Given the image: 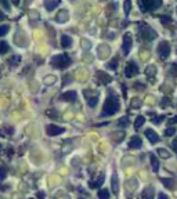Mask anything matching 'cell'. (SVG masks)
I'll use <instances>...</instances> for the list:
<instances>
[{
  "instance_id": "6da1fadb",
  "label": "cell",
  "mask_w": 177,
  "mask_h": 199,
  "mask_svg": "<svg viewBox=\"0 0 177 199\" xmlns=\"http://www.w3.org/2000/svg\"><path fill=\"white\" fill-rule=\"evenodd\" d=\"M121 108V102H119V98L116 95L111 94L107 97L104 102V107H102V112H101V116L105 117V116H111V115L116 114Z\"/></svg>"
},
{
  "instance_id": "7a4b0ae2",
  "label": "cell",
  "mask_w": 177,
  "mask_h": 199,
  "mask_svg": "<svg viewBox=\"0 0 177 199\" xmlns=\"http://www.w3.org/2000/svg\"><path fill=\"white\" fill-rule=\"evenodd\" d=\"M71 64H72V59H71V57L68 54H58V56H54L51 58L53 68H57V69H65Z\"/></svg>"
},
{
  "instance_id": "3957f363",
  "label": "cell",
  "mask_w": 177,
  "mask_h": 199,
  "mask_svg": "<svg viewBox=\"0 0 177 199\" xmlns=\"http://www.w3.org/2000/svg\"><path fill=\"white\" fill-rule=\"evenodd\" d=\"M140 35H141V39L143 40H145V42H151V40H154V39H156V30L155 29H152L151 26H148V25H145L144 22H141L140 24Z\"/></svg>"
},
{
  "instance_id": "277c9868",
  "label": "cell",
  "mask_w": 177,
  "mask_h": 199,
  "mask_svg": "<svg viewBox=\"0 0 177 199\" xmlns=\"http://www.w3.org/2000/svg\"><path fill=\"white\" fill-rule=\"evenodd\" d=\"M158 54L162 59H167L169 54H170V46L166 40H162L159 44H158Z\"/></svg>"
},
{
  "instance_id": "5b68a950",
  "label": "cell",
  "mask_w": 177,
  "mask_h": 199,
  "mask_svg": "<svg viewBox=\"0 0 177 199\" xmlns=\"http://www.w3.org/2000/svg\"><path fill=\"white\" fill-rule=\"evenodd\" d=\"M137 185H138V183H137V180H136V178H130V180L126 181V184H125L126 196H127L129 199L133 198V195H134V192H136V189H137Z\"/></svg>"
},
{
  "instance_id": "8992f818",
  "label": "cell",
  "mask_w": 177,
  "mask_h": 199,
  "mask_svg": "<svg viewBox=\"0 0 177 199\" xmlns=\"http://www.w3.org/2000/svg\"><path fill=\"white\" fill-rule=\"evenodd\" d=\"M138 4H140L143 11H154L158 7L162 6V2H158V0H155V2H140Z\"/></svg>"
},
{
  "instance_id": "52a82bcc",
  "label": "cell",
  "mask_w": 177,
  "mask_h": 199,
  "mask_svg": "<svg viewBox=\"0 0 177 199\" xmlns=\"http://www.w3.org/2000/svg\"><path fill=\"white\" fill-rule=\"evenodd\" d=\"M46 131L49 136L54 137V136H60V134H63L65 131V129L61 127V126H56V124H47L46 126Z\"/></svg>"
},
{
  "instance_id": "ba28073f",
  "label": "cell",
  "mask_w": 177,
  "mask_h": 199,
  "mask_svg": "<svg viewBox=\"0 0 177 199\" xmlns=\"http://www.w3.org/2000/svg\"><path fill=\"white\" fill-rule=\"evenodd\" d=\"M138 73V66L136 65V62L130 61L127 62V65H126L125 68V75L127 76V78H133V76H136Z\"/></svg>"
},
{
  "instance_id": "9c48e42d",
  "label": "cell",
  "mask_w": 177,
  "mask_h": 199,
  "mask_svg": "<svg viewBox=\"0 0 177 199\" xmlns=\"http://www.w3.org/2000/svg\"><path fill=\"white\" fill-rule=\"evenodd\" d=\"M131 44H133V39H131L130 33H126L123 35V44H122V49H123V53L127 56L130 53V49H131Z\"/></svg>"
},
{
  "instance_id": "30bf717a",
  "label": "cell",
  "mask_w": 177,
  "mask_h": 199,
  "mask_svg": "<svg viewBox=\"0 0 177 199\" xmlns=\"http://www.w3.org/2000/svg\"><path fill=\"white\" fill-rule=\"evenodd\" d=\"M76 98H78V93L73 91V90L66 91V93L60 95V100H61V101H68V102H75Z\"/></svg>"
},
{
  "instance_id": "8fae6325",
  "label": "cell",
  "mask_w": 177,
  "mask_h": 199,
  "mask_svg": "<svg viewBox=\"0 0 177 199\" xmlns=\"http://www.w3.org/2000/svg\"><path fill=\"white\" fill-rule=\"evenodd\" d=\"M95 76L98 78V82H100V83H102V85H108V83H111V82H112V78H111L109 75H107L105 72L98 71L97 73H95Z\"/></svg>"
},
{
  "instance_id": "7c38bea8",
  "label": "cell",
  "mask_w": 177,
  "mask_h": 199,
  "mask_svg": "<svg viewBox=\"0 0 177 199\" xmlns=\"http://www.w3.org/2000/svg\"><path fill=\"white\" fill-rule=\"evenodd\" d=\"M145 137L150 140L151 144H156L158 141H159V136H158L152 129H147V130H145Z\"/></svg>"
},
{
  "instance_id": "4fadbf2b",
  "label": "cell",
  "mask_w": 177,
  "mask_h": 199,
  "mask_svg": "<svg viewBox=\"0 0 177 199\" xmlns=\"http://www.w3.org/2000/svg\"><path fill=\"white\" fill-rule=\"evenodd\" d=\"M141 145H143V141H141V138L138 137V136L131 137L130 143H129V147H130L131 149H140Z\"/></svg>"
},
{
  "instance_id": "5bb4252c",
  "label": "cell",
  "mask_w": 177,
  "mask_h": 199,
  "mask_svg": "<svg viewBox=\"0 0 177 199\" xmlns=\"http://www.w3.org/2000/svg\"><path fill=\"white\" fill-rule=\"evenodd\" d=\"M111 188H112V192L116 195L119 192V180H118V174L114 173L112 174V178H111Z\"/></svg>"
},
{
  "instance_id": "9a60e30c",
  "label": "cell",
  "mask_w": 177,
  "mask_h": 199,
  "mask_svg": "<svg viewBox=\"0 0 177 199\" xmlns=\"http://www.w3.org/2000/svg\"><path fill=\"white\" fill-rule=\"evenodd\" d=\"M154 195H155L154 187H147L141 194V199H154Z\"/></svg>"
},
{
  "instance_id": "2e32d148",
  "label": "cell",
  "mask_w": 177,
  "mask_h": 199,
  "mask_svg": "<svg viewBox=\"0 0 177 199\" xmlns=\"http://www.w3.org/2000/svg\"><path fill=\"white\" fill-rule=\"evenodd\" d=\"M61 46L64 49H69V47H72V37L69 35H63L61 36Z\"/></svg>"
},
{
  "instance_id": "e0dca14e",
  "label": "cell",
  "mask_w": 177,
  "mask_h": 199,
  "mask_svg": "<svg viewBox=\"0 0 177 199\" xmlns=\"http://www.w3.org/2000/svg\"><path fill=\"white\" fill-rule=\"evenodd\" d=\"M104 177H105L104 173H101L98 177H97V180H95V181H90V183H88L90 188H100V185L104 183Z\"/></svg>"
},
{
  "instance_id": "ac0fdd59",
  "label": "cell",
  "mask_w": 177,
  "mask_h": 199,
  "mask_svg": "<svg viewBox=\"0 0 177 199\" xmlns=\"http://www.w3.org/2000/svg\"><path fill=\"white\" fill-rule=\"evenodd\" d=\"M150 159H151V165H152V170H154L155 173H156L158 170H159V160H158V158L155 156L154 153H151L150 155Z\"/></svg>"
},
{
  "instance_id": "d6986e66",
  "label": "cell",
  "mask_w": 177,
  "mask_h": 199,
  "mask_svg": "<svg viewBox=\"0 0 177 199\" xmlns=\"http://www.w3.org/2000/svg\"><path fill=\"white\" fill-rule=\"evenodd\" d=\"M57 6H60V0H56V2H44V7H46L47 11H53Z\"/></svg>"
},
{
  "instance_id": "ffe728a7",
  "label": "cell",
  "mask_w": 177,
  "mask_h": 199,
  "mask_svg": "<svg viewBox=\"0 0 177 199\" xmlns=\"http://www.w3.org/2000/svg\"><path fill=\"white\" fill-rule=\"evenodd\" d=\"M156 153L162 158V159H169V158H170V152H169L167 149H165V148H158Z\"/></svg>"
},
{
  "instance_id": "44dd1931",
  "label": "cell",
  "mask_w": 177,
  "mask_h": 199,
  "mask_svg": "<svg viewBox=\"0 0 177 199\" xmlns=\"http://www.w3.org/2000/svg\"><path fill=\"white\" fill-rule=\"evenodd\" d=\"M66 20H68V13H66L65 10L60 11V14L56 17V21H57V22H64V21H66Z\"/></svg>"
},
{
  "instance_id": "7402d4cb",
  "label": "cell",
  "mask_w": 177,
  "mask_h": 199,
  "mask_svg": "<svg viewBox=\"0 0 177 199\" xmlns=\"http://www.w3.org/2000/svg\"><path fill=\"white\" fill-rule=\"evenodd\" d=\"M155 73H156V66L155 65H148L145 69V75L150 76V78H154Z\"/></svg>"
},
{
  "instance_id": "603a6c76",
  "label": "cell",
  "mask_w": 177,
  "mask_h": 199,
  "mask_svg": "<svg viewBox=\"0 0 177 199\" xmlns=\"http://www.w3.org/2000/svg\"><path fill=\"white\" fill-rule=\"evenodd\" d=\"M161 181L167 187V188H170V189L174 188V185H176V181H174L173 178H161Z\"/></svg>"
},
{
  "instance_id": "cb8c5ba5",
  "label": "cell",
  "mask_w": 177,
  "mask_h": 199,
  "mask_svg": "<svg viewBox=\"0 0 177 199\" xmlns=\"http://www.w3.org/2000/svg\"><path fill=\"white\" fill-rule=\"evenodd\" d=\"M129 123H130V122H129L127 116H123V117H121V119L118 120V126H119V127H127Z\"/></svg>"
},
{
  "instance_id": "d4e9b609",
  "label": "cell",
  "mask_w": 177,
  "mask_h": 199,
  "mask_svg": "<svg viewBox=\"0 0 177 199\" xmlns=\"http://www.w3.org/2000/svg\"><path fill=\"white\" fill-rule=\"evenodd\" d=\"M144 122H145V117L144 116H137V117H136V122H134V127L138 130V129H140L141 126L144 124Z\"/></svg>"
},
{
  "instance_id": "484cf974",
  "label": "cell",
  "mask_w": 177,
  "mask_h": 199,
  "mask_svg": "<svg viewBox=\"0 0 177 199\" xmlns=\"http://www.w3.org/2000/svg\"><path fill=\"white\" fill-rule=\"evenodd\" d=\"M98 199H109V191L108 189H100L98 191Z\"/></svg>"
},
{
  "instance_id": "4316f807",
  "label": "cell",
  "mask_w": 177,
  "mask_h": 199,
  "mask_svg": "<svg viewBox=\"0 0 177 199\" xmlns=\"http://www.w3.org/2000/svg\"><path fill=\"white\" fill-rule=\"evenodd\" d=\"M118 62H119V59L116 58V57H115V58H112V61L109 62V64H108L107 66H108L109 69H112V71H115V69L118 68Z\"/></svg>"
},
{
  "instance_id": "83f0119b",
  "label": "cell",
  "mask_w": 177,
  "mask_h": 199,
  "mask_svg": "<svg viewBox=\"0 0 177 199\" xmlns=\"http://www.w3.org/2000/svg\"><path fill=\"white\" fill-rule=\"evenodd\" d=\"M8 50H10V47L6 42H0V54H6Z\"/></svg>"
},
{
  "instance_id": "f1b7e54d",
  "label": "cell",
  "mask_w": 177,
  "mask_h": 199,
  "mask_svg": "<svg viewBox=\"0 0 177 199\" xmlns=\"http://www.w3.org/2000/svg\"><path fill=\"white\" fill-rule=\"evenodd\" d=\"M159 20H161V22L163 24V25H169V24H172V17H169V15H161L159 17Z\"/></svg>"
},
{
  "instance_id": "f546056e",
  "label": "cell",
  "mask_w": 177,
  "mask_h": 199,
  "mask_svg": "<svg viewBox=\"0 0 177 199\" xmlns=\"http://www.w3.org/2000/svg\"><path fill=\"white\" fill-rule=\"evenodd\" d=\"M20 56H14V57H11L10 59H8V64H10L11 66H17L18 65V62H20Z\"/></svg>"
},
{
  "instance_id": "4dcf8cb0",
  "label": "cell",
  "mask_w": 177,
  "mask_h": 199,
  "mask_svg": "<svg viewBox=\"0 0 177 199\" xmlns=\"http://www.w3.org/2000/svg\"><path fill=\"white\" fill-rule=\"evenodd\" d=\"M97 101H98V97L95 95V97H90L87 100V104H88V107L90 108H94L95 105H97Z\"/></svg>"
},
{
  "instance_id": "1f68e13d",
  "label": "cell",
  "mask_w": 177,
  "mask_h": 199,
  "mask_svg": "<svg viewBox=\"0 0 177 199\" xmlns=\"http://www.w3.org/2000/svg\"><path fill=\"white\" fill-rule=\"evenodd\" d=\"M112 138H114V141L119 143V141H122V140H123V138H125V133H123V131H122V133H114Z\"/></svg>"
},
{
  "instance_id": "d6a6232c",
  "label": "cell",
  "mask_w": 177,
  "mask_h": 199,
  "mask_svg": "<svg viewBox=\"0 0 177 199\" xmlns=\"http://www.w3.org/2000/svg\"><path fill=\"white\" fill-rule=\"evenodd\" d=\"M8 30H10V26H8V25H0V36L7 35Z\"/></svg>"
},
{
  "instance_id": "836d02e7",
  "label": "cell",
  "mask_w": 177,
  "mask_h": 199,
  "mask_svg": "<svg viewBox=\"0 0 177 199\" xmlns=\"http://www.w3.org/2000/svg\"><path fill=\"white\" fill-rule=\"evenodd\" d=\"M6 176H7V169L4 166H2V167H0V183L6 178Z\"/></svg>"
},
{
  "instance_id": "e575fe53",
  "label": "cell",
  "mask_w": 177,
  "mask_h": 199,
  "mask_svg": "<svg viewBox=\"0 0 177 199\" xmlns=\"http://www.w3.org/2000/svg\"><path fill=\"white\" fill-rule=\"evenodd\" d=\"M174 133H176V129L174 127H169L165 130V136H166V137H172Z\"/></svg>"
},
{
  "instance_id": "d590c367",
  "label": "cell",
  "mask_w": 177,
  "mask_h": 199,
  "mask_svg": "<svg viewBox=\"0 0 177 199\" xmlns=\"http://www.w3.org/2000/svg\"><path fill=\"white\" fill-rule=\"evenodd\" d=\"M163 119H165V116H163V115H161V116H155L154 119H152V122H154L155 124H159L162 120H163Z\"/></svg>"
},
{
  "instance_id": "8d00e7d4",
  "label": "cell",
  "mask_w": 177,
  "mask_h": 199,
  "mask_svg": "<svg viewBox=\"0 0 177 199\" xmlns=\"http://www.w3.org/2000/svg\"><path fill=\"white\" fill-rule=\"evenodd\" d=\"M131 107H133V108H140L141 107V101L138 100V98H134L133 102H131Z\"/></svg>"
},
{
  "instance_id": "74e56055",
  "label": "cell",
  "mask_w": 177,
  "mask_h": 199,
  "mask_svg": "<svg viewBox=\"0 0 177 199\" xmlns=\"http://www.w3.org/2000/svg\"><path fill=\"white\" fill-rule=\"evenodd\" d=\"M130 7H131V3H130V2H126V3H125V13H126V15H129V13H130Z\"/></svg>"
},
{
  "instance_id": "f35d334b",
  "label": "cell",
  "mask_w": 177,
  "mask_h": 199,
  "mask_svg": "<svg viewBox=\"0 0 177 199\" xmlns=\"http://www.w3.org/2000/svg\"><path fill=\"white\" fill-rule=\"evenodd\" d=\"M162 101H163V102H162V107H167V105H169V104H170V102H169V98H163V100H162Z\"/></svg>"
},
{
  "instance_id": "ab89813d",
  "label": "cell",
  "mask_w": 177,
  "mask_h": 199,
  "mask_svg": "<svg viewBox=\"0 0 177 199\" xmlns=\"http://www.w3.org/2000/svg\"><path fill=\"white\" fill-rule=\"evenodd\" d=\"M158 199H169V198H167V195H166V194L161 192V194H159V195H158Z\"/></svg>"
},
{
  "instance_id": "60d3db41",
  "label": "cell",
  "mask_w": 177,
  "mask_h": 199,
  "mask_svg": "<svg viewBox=\"0 0 177 199\" xmlns=\"http://www.w3.org/2000/svg\"><path fill=\"white\" fill-rule=\"evenodd\" d=\"M37 196H39L40 199H44V198H46V194H44V192H39V194H37Z\"/></svg>"
},
{
  "instance_id": "b9f144b4",
  "label": "cell",
  "mask_w": 177,
  "mask_h": 199,
  "mask_svg": "<svg viewBox=\"0 0 177 199\" xmlns=\"http://www.w3.org/2000/svg\"><path fill=\"white\" fill-rule=\"evenodd\" d=\"M176 122H177V116H174L173 119H170V120H169V123H170V124H174Z\"/></svg>"
},
{
  "instance_id": "7bdbcfd3",
  "label": "cell",
  "mask_w": 177,
  "mask_h": 199,
  "mask_svg": "<svg viewBox=\"0 0 177 199\" xmlns=\"http://www.w3.org/2000/svg\"><path fill=\"white\" fill-rule=\"evenodd\" d=\"M3 20H6V15H4V14L0 11V21H3Z\"/></svg>"
},
{
  "instance_id": "ee69618b",
  "label": "cell",
  "mask_w": 177,
  "mask_h": 199,
  "mask_svg": "<svg viewBox=\"0 0 177 199\" xmlns=\"http://www.w3.org/2000/svg\"><path fill=\"white\" fill-rule=\"evenodd\" d=\"M176 151H177V148H176Z\"/></svg>"
},
{
  "instance_id": "f6af8a7d",
  "label": "cell",
  "mask_w": 177,
  "mask_h": 199,
  "mask_svg": "<svg viewBox=\"0 0 177 199\" xmlns=\"http://www.w3.org/2000/svg\"><path fill=\"white\" fill-rule=\"evenodd\" d=\"M32 199H33V198H32Z\"/></svg>"
}]
</instances>
